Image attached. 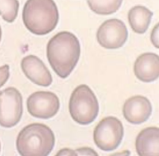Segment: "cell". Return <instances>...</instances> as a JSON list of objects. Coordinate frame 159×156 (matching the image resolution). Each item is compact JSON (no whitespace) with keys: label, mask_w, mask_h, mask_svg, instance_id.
I'll use <instances>...</instances> for the list:
<instances>
[{"label":"cell","mask_w":159,"mask_h":156,"mask_svg":"<svg viewBox=\"0 0 159 156\" xmlns=\"http://www.w3.org/2000/svg\"><path fill=\"white\" fill-rule=\"evenodd\" d=\"M128 38V30L123 21L118 19L106 20L99 27L97 39L106 49H118L123 46Z\"/></svg>","instance_id":"52a82bcc"},{"label":"cell","mask_w":159,"mask_h":156,"mask_svg":"<svg viewBox=\"0 0 159 156\" xmlns=\"http://www.w3.org/2000/svg\"><path fill=\"white\" fill-rule=\"evenodd\" d=\"M123 0H87L90 9L95 13L108 15L116 12L121 6Z\"/></svg>","instance_id":"5bb4252c"},{"label":"cell","mask_w":159,"mask_h":156,"mask_svg":"<svg viewBox=\"0 0 159 156\" xmlns=\"http://www.w3.org/2000/svg\"><path fill=\"white\" fill-rule=\"evenodd\" d=\"M18 0H0V16L8 23H12L18 15Z\"/></svg>","instance_id":"9a60e30c"},{"label":"cell","mask_w":159,"mask_h":156,"mask_svg":"<svg viewBox=\"0 0 159 156\" xmlns=\"http://www.w3.org/2000/svg\"><path fill=\"white\" fill-rule=\"evenodd\" d=\"M27 106L32 116L48 119L57 114L60 108V101L58 97L51 91H38L28 98Z\"/></svg>","instance_id":"ba28073f"},{"label":"cell","mask_w":159,"mask_h":156,"mask_svg":"<svg viewBox=\"0 0 159 156\" xmlns=\"http://www.w3.org/2000/svg\"><path fill=\"white\" fill-rule=\"evenodd\" d=\"M55 138L53 132L41 123L25 127L16 139V149L23 156H47L53 149Z\"/></svg>","instance_id":"3957f363"},{"label":"cell","mask_w":159,"mask_h":156,"mask_svg":"<svg viewBox=\"0 0 159 156\" xmlns=\"http://www.w3.org/2000/svg\"><path fill=\"white\" fill-rule=\"evenodd\" d=\"M158 24L156 25V27H154V29H153L152 32L151 33V42H152V44L155 47L158 48V41H157L156 39L158 40V36L156 37L155 36V34L158 32Z\"/></svg>","instance_id":"ac0fdd59"},{"label":"cell","mask_w":159,"mask_h":156,"mask_svg":"<svg viewBox=\"0 0 159 156\" xmlns=\"http://www.w3.org/2000/svg\"><path fill=\"white\" fill-rule=\"evenodd\" d=\"M10 69L7 64L0 67V88L5 85L10 77Z\"/></svg>","instance_id":"2e32d148"},{"label":"cell","mask_w":159,"mask_h":156,"mask_svg":"<svg viewBox=\"0 0 159 156\" xmlns=\"http://www.w3.org/2000/svg\"><path fill=\"white\" fill-rule=\"evenodd\" d=\"M124 135L121 121L108 116L102 119L95 128L93 140L97 146L105 151L115 150L120 144Z\"/></svg>","instance_id":"5b68a950"},{"label":"cell","mask_w":159,"mask_h":156,"mask_svg":"<svg viewBox=\"0 0 159 156\" xmlns=\"http://www.w3.org/2000/svg\"><path fill=\"white\" fill-rule=\"evenodd\" d=\"M70 113L72 119L81 125L93 122L99 113V104L93 90L86 85L74 89L70 99Z\"/></svg>","instance_id":"277c9868"},{"label":"cell","mask_w":159,"mask_h":156,"mask_svg":"<svg viewBox=\"0 0 159 156\" xmlns=\"http://www.w3.org/2000/svg\"><path fill=\"white\" fill-rule=\"evenodd\" d=\"M73 156H98V154L93 149L83 147L73 150Z\"/></svg>","instance_id":"e0dca14e"},{"label":"cell","mask_w":159,"mask_h":156,"mask_svg":"<svg viewBox=\"0 0 159 156\" xmlns=\"http://www.w3.org/2000/svg\"><path fill=\"white\" fill-rule=\"evenodd\" d=\"M59 18L58 9L53 0H27L23 9L24 24L36 35L52 32L56 27Z\"/></svg>","instance_id":"7a4b0ae2"},{"label":"cell","mask_w":159,"mask_h":156,"mask_svg":"<svg viewBox=\"0 0 159 156\" xmlns=\"http://www.w3.org/2000/svg\"><path fill=\"white\" fill-rule=\"evenodd\" d=\"M153 12L145 6H134L128 13V20L131 28L135 33L143 34L148 30Z\"/></svg>","instance_id":"4fadbf2b"},{"label":"cell","mask_w":159,"mask_h":156,"mask_svg":"<svg viewBox=\"0 0 159 156\" xmlns=\"http://www.w3.org/2000/svg\"><path fill=\"white\" fill-rule=\"evenodd\" d=\"M21 68L25 76L39 86L48 87L52 83V77L43 61L33 55L26 56L22 59Z\"/></svg>","instance_id":"30bf717a"},{"label":"cell","mask_w":159,"mask_h":156,"mask_svg":"<svg viewBox=\"0 0 159 156\" xmlns=\"http://www.w3.org/2000/svg\"><path fill=\"white\" fill-rule=\"evenodd\" d=\"M23 113V97L18 90L9 87L0 91V125L2 127H14L21 120Z\"/></svg>","instance_id":"8992f818"},{"label":"cell","mask_w":159,"mask_h":156,"mask_svg":"<svg viewBox=\"0 0 159 156\" xmlns=\"http://www.w3.org/2000/svg\"><path fill=\"white\" fill-rule=\"evenodd\" d=\"M134 70L137 78L142 82L155 81L159 75V56L152 53L142 54L135 61Z\"/></svg>","instance_id":"8fae6325"},{"label":"cell","mask_w":159,"mask_h":156,"mask_svg":"<svg viewBox=\"0 0 159 156\" xmlns=\"http://www.w3.org/2000/svg\"><path fill=\"white\" fill-rule=\"evenodd\" d=\"M152 113V106L146 97L137 95L128 99L123 107L126 120L133 124H140L148 120Z\"/></svg>","instance_id":"9c48e42d"},{"label":"cell","mask_w":159,"mask_h":156,"mask_svg":"<svg viewBox=\"0 0 159 156\" xmlns=\"http://www.w3.org/2000/svg\"><path fill=\"white\" fill-rule=\"evenodd\" d=\"M80 54L79 39L69 32H58L47 45L48 61L55 72L63 79L69 76L74 70Z\"/></svg>","instance_id":"6da1fadb"},{"label":"cell","mask_w":159,"mask_h":156,"mask_svg":"<svg viewBox=\"0 0 159 156\" xmlns=\"http://www.w3.org/2000/svg\"><path fill=\"white\" fill-rule=\"evenodd\" d=\"M1 142H0V152H1Z\"/></svg>","instance_id":"ffe728a7"},{"label":"cell","mask_w":159,"mask_h":156,"mask_svg":"<svg viewBox=\"0 0 159 156\" xmlns=\"http://www.w3.org/2000/svg\"><path fill=\"white\" fill-rule=\"evenodd\" d=\"M135 148L139 156H159V129L149 127L142 130L136 139Z\"/></svg>","instance_id":"7c38bea8"},{"label":"cell","mask_w":159,"mask_h":156,"mask_svg":"<svg viewBox=\"0 0 159 156\" xmlns=\"http://www.w3.org/2000/svg\"><path fill=\"white\" fill-rule=\"evenodd\" d=\"M2 32L1 27V26H0V42H1V41L2 34Z\"/></svg>","instance_id":"d6986e66"}]
</instances>
